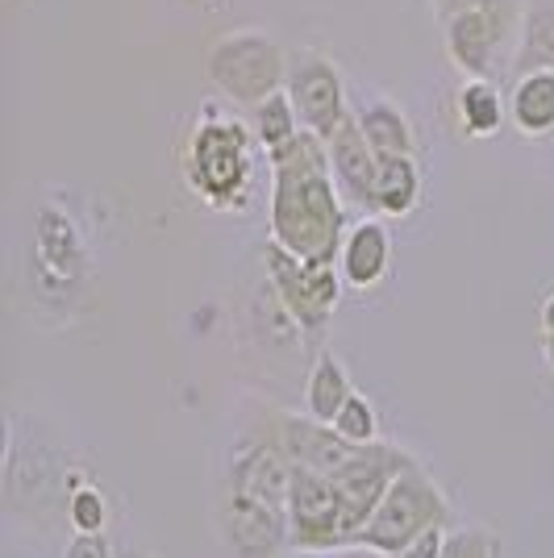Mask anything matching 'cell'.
<instances>
[{"label": "cell", "instance_id": "obj_1", "mask_svg": "<svg viewBox=\"0 0 554 558\" xmlns=\"http://www.w3.org/2000/svg\"><path fill=\"white\" fill-rule=\"evenodd\" d=\"M267 167H272V242L297 258L338 263L347 238V209L325 138L301 130L284 150L267 155Z\"/></svg>", "mask_w": 554, "mask_h": 558}, {"label": "cell", "instance_id": "obj_2", "mask_svg": "<svg viewBox=\"0 0 554 558\" xmlns=\"http://www.w3.org/2000/svg\"><path fill=\"white\" fill-rule=\"evenodd\" d=\"M292 463L267 434H242L233 442L230 475L221 488V525L238 558H276L288 546Z\"/></svg>", "mask_w": 554, "mask_h": 558}, {"label": "cell", "instance_id": "obj_3", "mask_svg": "<svg viewBox=\"0 0 554 558\" xmlns=\"http://www.w3.org/2000/svg\"><path fill=\"white\" fill-rule=\"evenodd\" d=\"M258 150L263 146L251 121H238L208 105L184 142V180L192 196L217 213H242L254 196Z\"/></svg>", "mask_w": 554, "mask_h": 558}, {"label": "cell", "instance_id": "obj_4", "mask_svg": "<svg viewBox=\"0 0 554 558\" xmlns=\"http://www.w3.org/2000/svg\"><path fill=\"white\" fill-rule=\"evenodd\" d=\"M446 517H450V505H446L442 488L421 466L409 463L396 471L388 492L380 496V505H375V512L363 525V534H359V546L393 558L400 550H409L421 534H430L434 525H442Z\"/></svg>", "mask_w": 554, "mask_h": 558}, {"label": "cell", "instance_id": "obj_5", "mask_svg": "<svg viewBox=\"0 0 554 558\" xmlns=\"http://www.w3.org/2000/svg\"><path fill=\"white\" fill-rule=\"evenodd\" d=\"M205 71L213 88L230 96L233 105L254 109L276 96L288 80V50L263 29H230L205 54Z\"/></svg>", "mask_w": 554, "mask_h": 558}, {"label": "cell", "instance_id": "obj_6", "mask_svg": "<svg viewBox=\"0 0 554 558\" xmlns=\"http://www.w3.org/2000/svg\"><path fill=\"white\" fill-rule=\"evenodd\" d=\"M363 517L350 509V500L338 492V484L292 463V500H288V546L304 555H325L338 546H359Z\"/></svg>", "mask_w": 554, "mask_h": 558}, {"label": "cell", "instance_id": "obj_7", "mask_svg": "<svg viewBox=\"0 0 554 558\" xmlns=\"http://www.w3.org/2000/svg\"><path fill=\"white\" fill-rule=\"evenodd\" d=\"M267 276L284 313L301 329H322L342 296V271L338 263H313V258L288 255L284 246H267Z\"/></svg>", "mask_w": 554, "mask_h": 558}, {"label": "cell", "instance_id": "obj_8", "mask_svg": "<svg viewBox=\"0 0 554 558\" xmlns=\"http://www.w3.org/2000/svg\"><path fill=\"white\" fill-rule=\"evenodd\" d=\"M284 88L292 96L301 125L322 134L325 142L342 130V121L350 117L347 105V84H342V71L334 59H325L317 50H292L288 54V80Z\"/></svg>", "mask_w": 554, "mask_h": 558}, {"label": "cell", "instance_id": "obj_9", "mask_svg": "<svg viewBox=\"0 0 554 558\" xmlns=\"http://www.w3.org/2000/svg\"><path fill=\"white\" fill-rule=\"evenodd\" d=\"M501 47V17L492 0H467L446 9V50L467 75H487Z\"/></svg>", "mask_w": 554, "mask_h": 558}, {"label": "cell", "instance_id": "obj_10", "mask_svg": "<svg viewBox=\"0 0 554 558\" xmlns=\"http://www.w3.org/2000/svg\"><path fill=\"white\" fill-rule=\"evenodd\" d=\"M329 146V163H334V175H338V187L342 196L363 205L368 213H375V180H380V155L371 150L368 134L359 125V117L350 113L342 121V130L325 142Z\"/></svg>", "mask_w": 554, "mask_h": 558}, {"label": "cell", "instance_id": "obj_11", "mask_svg": "<svg viewBox=\"0 0 554 558\" xmlns=\"http://www.w3.org/2000/svg\"><path fill=\"white\" fill-rule=\"evenodd\" d=\"M393 267V233L380 217H363L359 226H350L342 238V251H338V271L342 283L354 292H371L380 288L384 276Z\"/></svg>", "mask_w": 554, "mask_h": 558}, {"label": "cell", "instance_id": "obj_12", "mask_svg": "<svg viewBox=\"0 0 554 558\" xmlns=\"http://www.w3.org/2000/svg\"><path fill=\"white\" fill-rule=\"evenodd\" d=\"M508 117L526 138H546L554 134V71L538 68L517 80L508 96Z\"/></svg>", "mask_w": 554, "mask_h": 558}, {"label": "cell", "instance_id": "obj_13", "mask_svg": "<svg viewBox=\"0 0 554 558\" xmlns=\"http://www.w3.org/2000/svg\"><path fill=\"white\" fill-rule=\"evenodd\" d=\"M421 201V171L413 155H388L380 159L375 180V213L380 217H409Z\"/></svg>", "mask_w": 554, "mask_h": 558}, {"label": "cell", "instance_id": "obj_14", "mask_svg": "<svg viewBox=\"0 0 554 558\" xmlns=\"http://www.w3.org/2000/svg\"><path fill=\"white\" fill-rule=\"evenodd\" d=\"M455 109H459L462 134L471 138H492L505 121V96L501 88L487 80V75H471L455 96Z\"/></svg>", "mask_w": 554, "mask_h": 558}, {"label": "cell", "instance_id": "obj_15", "mask_svg": "<svg viewBox=\"0 0 554 558\" xmlns=\"http://www.w3.org/2000/svg\"><path fill=\"white\" fill-rule=\"evenodd\" d=\"M350 375L347 367L329 354V350H322L317 354V363H313V372H309V388H304V413L317 421H334L338 413H342V404L350 400Z\"/></svg>", "mask_w": 554, "mask_h": 558}, {"label": "cell", "instance_id": "obj_16", "mask_svg": "<svg viewBox=\"0 0 554 558\" xmlns=\"http://www.w3.org/2000/svg\"><path fill=\"white\" fill-rule=\"evenodd\" d=\"M359 125H363V134H368L371 150L380 155V159H388V155H413V125H409V117L400 113L396 105L388 100H371L359 109Z\"/></svg>", "mask_w": 554, "mask_h": 558}, {"label": "cell", "instance_id": "obj_17", "mask_svg": "<svg viewBox=\"0 0 554 558\" xmlns=\"http://www.w3.org/2000/svg\"><path fill=\"white\" fill-rule=\"evenodd\" d=\"M251 130H254V138H258V146H263V155H276V150H284L288 142L301 134L304 130L301 113H297L288 88H279L276 96H267L263 105H254Z\"/></svg>", "mask_w": 554, "mask_h": 558}, {"label": "cell", "instance_id": "obj_18", "mask_svg": "<svg viewBox=\"0 0 554 558\" xmlns=\"http://www.w3.org/2000/svg\"><path fill=\"white\" fill-rule=\"evenodd\" d=\"M554 63V0L538 4L530 13V25H526V38H521V54H517V68L521 75L526 71H538Z\"/></svg>", "mask_w": 554, "mask_h": 558}, {"label": "cell", "instance_id": "obj_19", "mask_svg": "<svg viewBox=\"0 0 554 558\" xmlns=\"http://www.w3.org/2000/svg\"><path fill=\"white\" fill-rule=\"evenodd\" d=\"M329 425L354 446L380 442V413H375V404H371L363 392H350V400L342 404V413L329 421Z\"/></svg>", "mask_w": 554, "mask_h": 558}, {"label": "cell", "instance_id": "obj_20", "mask_svg": "<svg viewBox=\"0 0 554 558\" xmlns=\"http://www.w3.org/2000/svg\"><path fill=\"white\" fill-rule=\"evenodd\" d=\"M105 521H109V509H105V496L96 488H80L71 496V525H75V534H105Z\"/></svg>", "mask_w": 554, "mask_h": 558}, {"label": "cell", "instance_id": "obj_21", "mask_svg": "<svg viewBox=\"0 0 554 558\" xmlns=\"http://www.w3.org/2000/svg\"><path fill=\"white\" fill-rule=\"evenodd\" d=\"M442 558H496V537L487 530H455L446 534Z\"/></svg>", "mask_w": 554, "mask_h": 558}, {"label": "cell", "instance_id": "obj_22", "mask_svg": "<svg viewBox=\"0 0 554 558\" xmlns=\"http://www.w3.org/2000/svg\"><path fill=\"white\" fill-rule=\"evenodd\" d=\"M68 558H113L105 534H75L68 546Z\"/></svg>", "mask_w": 554, "mask_h": 558}, {"label": "cell", "instance_id": "obj_23", "mask_svg": "<svg viewBox=\"0 0 554 558\" xmlns=\"http://www.w3.org/2000/svg\"><path fill=\"white\" fill-rule=\"evenodd\" d=\"M442 546H446V530L434 525L430 534H421L409 550H400V555H393V558H442Z\"/></svg>", "mask_w": 554, "mask_h": 558}, {"label": "cell", "instance_id": "obj_24", "mask_svg": "<svg viewBox=\"0 0 554 558\" xmlns=\"http://www.w3.org/2000/svg\"><path fill=\"white\" fill-rule=\"evenodd\" d=\"M542 359L554 372V292L542 301Z\"/></svg>", "mask_w": 554, "mask_h": 558}, {"label": "cell", "instance_id": "obj_25", "mask_svg": "<svg viewBox=\"0 0 554 558\" xmlns=\"http://www.w3.org/2000/svg\"><path fill=\"white\" fill-rule=\"evenodd\" d=\"M121 558H155V555H146V550H130V555H121Z\"/></svg>", "mask_w": 554, "mask_h": 558}, {"label": "cell", "instance_id": "obj_26", "mask_svg": "<svg viewBox=\"0 0 554 558\" xmlns=\"http://www.w3.org/2000/svg\"><path fill=\"white\" fill-rule=\"evenodd\" d=\"M434 4H438V9H446V0H434Z\"/></svg>", "mask_w": 554, "mask_h": 558}]
</instances>
